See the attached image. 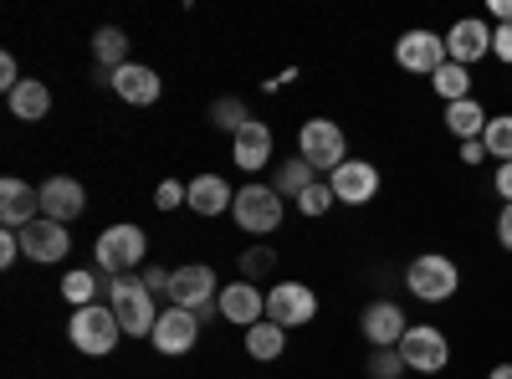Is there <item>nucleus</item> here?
Returning a JSON list of instances; mask_svg holds the SVG:
<instances>
[{
	"label": "nucleus",
	"instance_id": "6ab92c4d",
	"mask_svg": "<svg viewBox=\"0 0 512 379\" xmlns=\"http://www.w3.org/2000/svg\"><path fill=\"white\" fill-rule=\"evenodd\" d=\"M108 82H113V93H118L123 103H134V108H149V103H159V93H164L159 72H154V67H139V62L118 67Z\"/></svg>",
	"mask_w": 512,
	"mask_h": 379
},
{
	"label": "nucleus",
	"instance_id": "e433bc0d",
	"mask_svg": "<svg viewBox=\"0 0 512 379\" xmlns=\"http://www.w3.org/2000/svg\"><path fill=\"white\" fill-rule=\"evenodd\" d=\"M169 282H175V272H169V267H149L144 272V287L149 292H164V298H169Z\"/></svg>",
	"mask_w": 512,
	"mask_h": 379
},
{
	"label": "nucleus",
	"instance_id": "9d476101",
	"mask_svg": "<svg viewBox=\"0 0 512 379\" xmlns=\"http://www.w3.org/2000/svg\"><path fill=\"white\" fill-rule=\"evenodd\" d=\"M267 318H272L277 328H303V323H313V318H318L313 287H303V282H277V287L267 292Z\"/></svg>",
	"mask_w": 512,
	"mask_h": 379
},
{
	"label": "nucleus",
	"instance_id": "ddd939ff",
	"mask_svg": "<svg viewBox=\"0 0 512 379\" xmlns=\"http://www.w3.org/2000/svg\"><path fill=\"white\" fill-rule=\"evenodd\" d=\"M328 185H333V200H344V205H369L374 195H379V170L369 159H344L338 170L328 175Z\"/></svg>",
	"mask_w": 512,
	"mask_h": 379
},
{
	"label": "nucleus",
	"instance_id": "0eeeda50",
	"mask_svg": "<svg viewBox=\"0 0 512 379\" xmlns=\"http://www.w3.org/2000/svg\"><path fill=\"white\" fill-rule=\"evenodd\" d=\"M216 298H221V282H216V272H210L205 262L175 267V282H169V303H175V308L205 318L210 308H216Z\"/></svg>",
	"mask_w": 512,
	"mask_h": 379
},
{
	"label": "nucleus",
	"instance_id": "79ce46f5",
	"mask_svg": "<svg viewBox=\"0 0 512 379\" xmlns=\"http://www.w3.org/2000/svg\"><path fill=\"white\" fill-rule=\"evenodd\" d=\"M492 16H497L502 26H512V0H492Z\"/></svg>",
	"mask_w": 512,
	"mask_h": 379
},
{
	"label": "nucleus",
	"instance_id": "c9c22d12",
	"mask_svg": "<svg viewBox=\"0 0 512 379\" xmlns=\"http://www.w3.org/2000/svg\"><path fill=\"white\" fill-rule=\"evenodd\" d=\"M267 267H272V251H246V262H241V272H246V282H251V277H262Z\"/></svg>",
	"mask_w": 512,
	"mask_h": 379
},
{
	"label": "nucleus",
	"instance_id": "20e7f679",
	"mask_svg": "<svg viewBox=\"0 0 512 379\" xmlns=\"http://www.w3.org/2000/svg\"><path fill=\"white\" fill-rule=\"evenodd\" d=\"M405 287L415 292L420 303H446V298H456L461 272H456L451 257H441V251H425V257H415L405 267Z\"/></svg>",
	"mask_w": 512,
	"mask_h": 379
},
{
	"label": "nucleus",
	"instance_id": "f8f14e48",
	"mask_svg": "<svg viewBox=\"0 0 512 379\" xmlns=\"http://www.w3.org/2000/svg\"><path fill=\"white\" fill-rule=\"evenodd\" d=\"M149 339H154V349H159V354H169V359L190 354V349H195V339H200V313H185V308L159 313V323H154Z\"/></svg>",
	"mask_w": 512,
	"mask_h": 379
},
{
	"label": "nucleus",
	"instance_id": "c85d7f7f",
	"mask_svg": "<svg viewBox=\"0 0 512 379\" xmlns=\"http://www.w3.org/2000/svg\"><path fill=\"white\" fill-rule=\"evenodd\" d=\"M210 123H216V129H226V134L236 139L246 123H251V113H246L241 98H216V103H210Z\"/></svg>",
	"mask_w": 512,
	"mask_h": 379
},
{
	"label": "nucleus",
	"instance_id": "2f4dec72",
	"mask_svg": "<svg viewBox=\"0 0 512 379\" xmlns=\"http://www.w3.org/2000/svg\"><path fill=\"white\" fill-rule=\"evenodd\" d=\"M400 374H405L400 349H374L369 354V379H400Z\"/></svg>",
	"mask_w": 512,
	"mask_h": 379
},
{
	"label": "nucleus",
	"instance_id": "aec40b11",
	"mask_svg": "<svg viewBox=\"0 0 512 379\" xmlns=\"http://www.w3.org/2000/svg\"><path fill=\"white\" fill-rule=\"evenodd\" d=\"M231 159H236V170H267L272 164V129L262 118H251L246 129L231 139Z\"/></svg>",
	"mask_w": 512,
	"mask_h": 379
},
{
	"label": "nucleus",
	"instance_id": "4be33fe9",
	"mask_svg": "<svg viewBox=\"0 0 512 379\" xmlns=\"http://www.w3.org/2000/svg\"><path fill=\"white\" fill-rule=\"evenodd\" d=\"M11 113H16L21 123H41V118L52 113V88H47L41 77H26L21 88L11 93Z\"/></svg>",
	"mask_w": 512,
	"mask_h": 379
},
{
	"label": "nucleus",
	"instance_id": "5701e85b",
	"mask_svg": "<svg viewBox=\"0 0 512 379\" xmlns=\"http://www.w3.org/2000/svg\"><path fill=\"white\" fill-rule=\"evenodd\" d=\"M487 123H492V118H487V108H482L477 98H461V103L446 108V129H451L461 144H466V139H482Z\"/></svg>",
	"mask_w": 512,
	"mask_h": 379
},
{
	"label": "nucleus",
	"instance_id": "1a4fd4ad",
	"mask_svg": "<svg viewBox=\"0 0 512 379\" xmlns=\"http://www.w3.org/2000/svg\"><path fill=\"white\" fill-rule=\"evenodd\" d=\"M395 62H400V72H420V77H436L451 57H446V36H436V31H405L400 41H395Z\"/></svg>",
	"mask_w": 512,
	"mask_h": 379
},
{
	"label": "nucleus",
	"instance_id": "a878e982",
	"mask_svg": "<svg viewBox=\"0 0 512 379\" xmlns=\"http://www.w3.org/2000/svg\"><path fill=\"white\" fill-rule=\"evenodd\" d=\"M431 88H436V98L451 108V103H461V98H472V72L456 67V62H446V67L431 77Z\"/></svg>",
	"mask_w": 512,
	"mask_h": 379
},
{
	"label": "nucleus",
	"instance_id": "393cba45",
	"mask_svg": "<svg viewBox=\"0 0 512 379\" xmlns=\"http://www.w3.org/2000/svg\"><path fill=\"white\" fill-rule=\"evenodd\" d=\"M93 57H98V67L113 77L118 67H128V36H123L118 26H103V31L93 36Z\"/></svg>",
	"mask_w": 512,
	"mask_h": 379
},
{
	"label": "nucleus",
	"instance_id": "412c9836",
	"mask_svg": "<svg viewBox=\"0 0 512 379\" xmlns=\"http://www.w3.org/2000/svg\"><path fill=\"white\" fill-rule=\"evenodd\" d=\"M231 185L221 180V175H195L190 180V210H195V216H226V210H231Z\"/></svg>",
	"mask_w": 512,
	"mask_h": 379
},
{
	"label": "nucleus",
	"instance_id": "ea45409f",
	"mask_svg": "<svg viewBox=\"0 0 512 379\" xmlns=\"http://www.w3.org/2000/svg\"><path fill=\"white\" fill-rule=\"evenodd\" d=\"M497 241L512 251V205H502V216H497Z\"/></svg>",
	"mask_w": 512,
	"mask_h": 379
},
{
	"label": "nucleus",
	"instance_id": "a211bd4d",
	"mask_svg": "<svg viewBox=\"0 0 512 379\" xmlns=\"http://www.w3.org/2000/svg\"><path fill=\"white\" fill-rule=\"evenodd\" d=\"M67 246H72V236H67V226L62 221H31L26 231H21V257H31V262H62L67 257Z\"/></svg>",
	"mask_w": 512,
	"mask_h": 379
},
{
	"label": "nucleus",
	"instance_id": "37998d69",
	"mask_svg": "<svg viewBox=\"0 0 512 379\" xmlns=\"http://www.w3.org/2000/svg\"><path fill=\"white\" fill-rule=\"evenodd\" d=\"M287 82H297V72H292V67H287V72H277V77L267 82V93H277V88H287Z\"/></svg>",
	"mask_w": 512,
	"mask_h": 379
},
{
	"label": "nucleus",
	"instance_id": "72a5a7b5",
	"mask_svg": "<svg viewBox=\"0 0 512 379\" xmlns=\"http://www.w3.org/2000/svg\"><path fill=\"white\" fill-rule=\"evenodd\" d=\"M492 57L512 62V26H492Z\"/></svg>",
	"mask_w": 512,
	"mask_h": 379
},
{
	"label": "nucleus",
	"instance_id": "9b49d317",
	"mask_svg": "<svg viewBox=\"0 0 512 379\" xmlns=\"http://www.w3.org/2000/svg\"><path fill=\"white\" fill-rule=\"evenodd\" d=\"M36 190H41V216H47V221L72 226L82 210H88V190H82L72 175H52V180H41Z\"/></svg>",
	"mask_w": 512,
	"mask_h": 379
},
{
	"label": "nucleus",
	"instance_id": "7c9ffc66",
	"mask_svg": "<svg viewBox=\"0 0 512 379\" xmlns=\"http://www.w3.org/2000/svg\"><path fill=\"white\" fill-rule=\"evenodd\" d=\"M328 205H333V185L328 180H313L303 195H297V210H303V216H323Z\"/></svg>",
	"mask_w": 512,
	"mask_h": 379
},
{
	"label": "nucleus",
	"instance_id": "f3484780",
	"mask_svg": "<svg viewBox=\"0 0 512 379\" xmlns=\"http://www.w3.org/2000/svg\"><path fill=\"white\" fill-rule=\"evenodd\" d=\"M0 221H6V231H26L31 221H41V190L6 175L0 180Z\"/></svg>",
	"mask_w": 512,
	"mask_h": 379
},
{
	"label": "nucleus",
	"instance_id": "cd10ccee",
	"mask_svg": "<svg viewBox=\"0 0 512 379\" xmlns=\"http://www.w3.org/2000/svg\"><path fill=\"white\" fill-rule=\"evenodd\" d=\"M98 292H103L98 272H67V277H62V298H67L72 308H93Z\"/></svg>",
	"mask_w": 512,
	"mask_h": 379
},
{
	"label": "nucleus",
	"instance_id": "f704fd0d",
	"mask_svg": "<svg viewBox=\"0 0 512 379\" xmlns=\"http://www.w3.org/2000/svg\"><path fill=\"white\" fill-rule=\"evenodd\" d=\"M21 257V231H0V267H11Z\"/></svg>",
	"mask_w": 512,
	"mask_h": 379
},
{
	"label": "nucleus",
	"instance_id": "f03ea898",
	"mask_svg": "<svg viewBox=\"0 0 512 379\" xmlns=\"http://www.w3.org/2000/svg\"><path fill=\"white\" fill-rule=\"evenodd\" d=\"M67 339L77 354H88V359H103L118 349L123 339V328H118V313L108 303H93V308H72V323H67Z\"/></svg>",
	"mask_w": 512,
	"mask_h": 379
},
{
	"label": "nucleus",
	"instance_id": "39448f33",
	"mask_svg": "<svg viewBox=\"0 0 512 379\" xmlns=\"http://www.w3.org/2000/svg\"><path fill=\"white\" fill-rule=\"evenodd\" d=\"M144 231L134 226V221H118V226H108L103 236H98V246H93V257H98V272L103 277H128V267H139L144 262Z\"/></svg>",
	"mask_w": 512,
	"mask_h": 379
},
{
	"label": "nucleus",
	"instance_id": "7ed1b4c3",
	"mask_svg": "<svg viewBox=\"0 0 512 379\" xmlns=\"http://www.w3.org/2000/svg\"><path fill=\"white\" fill-rule=\"evenodd\" d=\"M297 159L313 164L318 175H333L338 164L349 159V139H344V129H338L333 118H308L303 129H297Z\"/></svg>",
	"mask_w": 512,
	"mask_h": 379
},
{
	"label": "nucleus",
	"instance_id": "473e14b6",
	"mask_svg": "<svg viewBox=\"0 0 512 379\" xmlns=\"http://www.w3.org/2000/svg\"><path fill=\"white\" fill-rule=\"evenodd\" d=\"M185 200H190V185H180V180H164L154 190V210H180Z\"/></svg>",
	"mask_w": 512,
	"mask_h": 379
},
{
	"label": "nucleus",
	"instance_id": "bb28decb",
	"mask_svg": "<svg viewBox=\"0 0 512 379\" xmlns=\"http://www.w3.org/2000/svg\"><path fill=\"white\" fill-rule=\"evenodd\" d=\"M313 180H318L313 164H303V159H287V164H277V180H272V190H277L282 200H287V195L297 200V195H303Z\"/></svg>",
	"mask_w": 512,
	"mask_h": 379
},
{
	"label": "nucleus",
	"instance_id": "4468645a",
	"mask_svg": "<svg viewBox=\"0 0 512 379\" xmlns=\"http://www.w3.org/2000/svg\"><path fill=\"white\" fill-rule=\"evenodd\" d=\"M359 333H364V339H369L374 349H400V339L410 333V323H405L400 303L379 298V303H369V308H364V318H359Z\"/></svg>",
	"mask_w": 512,
	"mask_h": 379
},
{
	"label": "nucleus",
	"instance_id": "dca6fc26",
	"mask_svg": "<svg viewBox=\"0 0 512 379\" xmlns=\"http://www.w3.org/2000/svg\"><path fill=\"white\" fill-rule=\"evenodd\" d=\"M492 52V26L482 21V16H466V21H456L451 31H446V57L456 62V67H472V62H482Z\"/></svg>",
	"mask_w": 512,
	"mask_h": 379
},
{
	"label": "nucleus",
	"instance_id": "b1692460",
	"mask_svg": "<svg viewBox=\"0 0 512 379\" xmlns=\"http://www.w3.org/2000/svg\"><path fill=\"white\" fill-rule=\"evenodd\" d=\"M287 349V328H277L272 318H262L256 328H246V354L251 359H282Z\"/></svg>",
	"mask_w": 512,
	"mask_h": 379
},
{
	"label": "nucleus",
	"instance_id": "2eb2a0df",
	"mask_svg": "<svg viewBox=\"0 0 512 379\" xmlns=\"http://www.w3.org/2000/svg\"><path fill=\"white\" fill-rule=\"evenodd\" d=\"M216 308H221V318H231L236 328H256L267 318V292L256 287V282H231V287H221V298H216Z\"/></svg>",
	"mask_w": 512,
	"mask_h": 379
},
{
	"label": "nucleus",
	"instance_id": "58836bf2",
	"mask_svg": "<svg viewBox=\"0 0 512 379\" xmlns=\"http://www.w3.org/2000/svg\"><path fill=\"white\" fill-rule=\"evenodd\" d=\"M492 190L512 205V164H497V175H492Z\"/></svg>",
	"mask_w": 512,
	"mask_h": 379
},
{
	"label": "nucleus",
	"instance_id": "c03bdc74",
	"mask_svg": "<svg viewBox=\"0 0 512 379\" xmlns=\"http://www.w3.org/2000/svg\"><path fill=\"white\" fill-rule=\"evenodd\" d=\"M487 379H512V364H497V369H492Z\"/></svg>",
	"mask_w": 512,
	"mask_h": 379
},
{
	"label": "nucleus",
	"instance_id": "f257e3e1",
	"mask_svg": "<svg viewBox=\"0 0 512 379\" xmlns=\"http://www.w3.org/2000/svg\"><path fill=\"white\" fill-rule=\"evenodd\" d=\"M103 292H108V308L118 313V328L128 339H149L159 313H154V292L144 287V277H103Z\"/></svg>",
	"mask_w": 512,
	"mask_h": 379
},
{
	"label": "nucleus",
	"instance_id": "6e6552de",
	"mask_svg": "<svg viewBox=\"0 0 512 379\" xmlns=\"http://www.w3.org/2000/svg\"><path fill=\"white\" fill-rule=\"evenodd\" d=\"M400 359H405V369H415V374H441V369L451 364V344H446L441 328L410 323V333L400 339Z\"/></svg>",
	"mask_w": 512,
	"mask_h": 379
},
{
	"label": "nucleus",
	"instance_id": "423d86ee",
	"mask_svg": "<svg viewBox=\"0 0 512 379\" xmlns=\"http://www.w3.org/2000/svg\"><path fill=\"white\" fill-rule=\"evenodd\" d=\"M231 216H236V226L251 231V236H272V231L282 226V195H277L272 185H246V190H236V200H231Z\"/></svg>",
	"mask_w": 512,
	"mask_h": 379
},
{
	"label": "nucleus",
	"instance_id": "c756f323",
	"mask_svg": "<svg viewBox=\"0 0 512 379\" xmlns=\"http://www.w3.org/2000/svg\"><path fill=\"white\" fill-rule=\"evenodd\" d=\"M482 144H487V154H492V159L512 164V113H497V118L487 123V134H482Z\"/></svg>",
	"mask_w": 512,
	"mask_h": 379
},
{
	"label": "nucleus",
	"instance_id": "a19ab883",
	"mask_svg": "<svg viewBox=\"0 0 512 379\" xmlns=\"http://www.w3.org/2000/svg\"><path fill=\"white\" fill-rule=\"evenodd\" d=\"M461 159H466V164H482V159H487V144H482V139H466V144H461Z\"/></svg>",
	"mask_w": 512,
	"mask_h": 379
},
{
	"label": "nucleus",
	"instance_id": "4c0bfd02",
	"mask_svg": "<svg viewBox=\"0 0 512 379\" xmlns=\"http://www.w3.org/2000/svg\"><path fill=\"white\" fill-rule=\"evenodd\" d=\"M21 82H26V77L16 72V57H0V88H6V93H16Z\"/></svg>",
	"mask_w": 512,
	"mask_h": 379
}]
</instances>
